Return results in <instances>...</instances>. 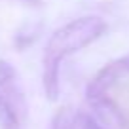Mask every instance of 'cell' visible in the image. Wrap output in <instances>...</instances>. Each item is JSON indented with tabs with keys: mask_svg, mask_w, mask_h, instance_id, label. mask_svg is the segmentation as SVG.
Instances as JSON below:
<instances>
[{
	"mask_svg": "<svg viewBox=\"0 0 129 129\" xmlns=\"http://www.w3.org/2000/svg\"><path fill=\"white\" fill-rule=\"evenodd\" d=\"M0 95L10 103V106L17 112V116L27 114V97H25L19 72L12 63L4 59H0Z\"/></svg>",
	"mask_w": 129,
	"mask_h": 129,
	"instance_id": "7a4b0ae2",
	"label": "cell"
},
{
	"mask_svg": "<svg viewBox=\"0 0 129 129\" xmlns=\"http://www.w3.org/2000/svg\"><path fill=\"white\" fill-rule=\"evenodd\" d=\"M0 129H21L17 112L10 106V103L2 95H0Z\"/></svg>",
	"mask_w": 129,
	"mask_h": 129,
	"instance_id": "5b68a950",
	"label": "cell"
},
{
	"mask_svg": "<svg viewBox=\"0 0 129 129\" xmlns=\"http://www.w3.org/2000/svg\"><path fill=\"white\" fill-rule=\"evenodd\" d=\"M89 108L93 110L91 116L95 118L101 125H125V118L121 108L116 105L114 99H110L108 93H101V95H85Z\"/></svg>",
	"mask_w": 129,
	"mask_h": 129,
	"instance_id": "277c9868",
	"label": "cell"
},
{
	"mask_svg": "<svg viewBox=\"0 0 129 129\" xmlns=\"http://www.w3.org/2000/svg\"><path fill=\"white\" fill-rule=\"evenodd\" d=\"M49 129H76V116H72L69 106H61L53 114Z\"/></svg>",
	"mask_w": 129,
	"mask_h": 129,
	"instance_id": "8992f818",
	"label": "cell"
},
{
	"mask_svg": "<svg viewBox=\"0 0 129 129\" xmlns=\"http://www.w3.org/2000/svg\"><path fill=\"white\" fill-rule=\"evenodd\" d=\"M129 76V55H123L120 59L110 61L108 64H105L99 72L95 74L91 82H89L85 95H99V93H108L110 87L118 84L120 80Z\"/></svg>",
	"mask_w": 129,
	"mask_h": 129,
	"instance_id": "3957f363",
	"label": "cell"
},
{
	"mask_svg": "<svg viewBox=\"0 0 129 129\" xmlns=\"http://www.w3.org/2000/svg\"><path fill=\"white\" fill-rule=\"evenodd\" d=\"M106 30L108 25L103 17L84 15L63 25L49 36L42 57V84L49 101H55L61 91V63L69 55L82 51L97 42L101 36H105Z\"/></svg>",
	"mask_w": 129,
	"mask_h": 129,
	"instance_id": "6da1fadb",
	"label": "cell"
},
{
	"mask_svg": "<svg viewBox=\"0 0 129 129\" xmlns=\"http://www.w3.org/2000/svg\"><path fill=\"white\" fill-rule=\"evenodd\" d=\"M76 129H106V127L99 123L91 114L78 112L76 114Z\"/></svg>",
	"mask_w": 129,
	"mask_h": 129,
	"instance_id": "52a82bcc",
	"label": "cell"
}]
</instances>
